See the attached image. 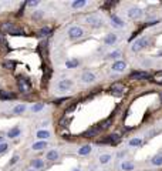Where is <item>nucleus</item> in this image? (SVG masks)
<instances>
[{
    "label": "nucleus",
    "mask_w": 162,
    "mask_h": 171,
    "mask_svg": "<svg viewBox=\"0 0 162 171\" xmlns=\"http://www.w3.org/2000/svg\"><path fill=\"white\" fill-rule=\"evenodd\" d=\"M84 36V30L78 26H71L68 29V37L73 39V40H77V39H81Z\"/></svg>",
    "instance_id": "f03ea898"
},
{
    "label": "nucleus",
    "mask_w": 162,
    "mask_h": 171,
    "mask_svg": "<svg viewBox=\"0 0 162 171\" xmlns=\"http://www.w3.org/2000/svg\"><path fill=\"white\" fill-rule=\"evenodd\" d=\"M14 66H16V64H14V61H6V63H4V67H6V69H10V70H13V69H14Z\"/></svg>",
    "instance_id": "7c9ffc66"
},
{
    "label": "nucleus",
    "mask_w": 162,
    "mask_h": 171,
    "mask_svg": "<svg viewBox=\"0 0 162 171\" xmlns=\"http://www.w3.org/2000/svg\"><path fill=\"white\" fill-rule=\"evenodd\" d=\"M157 23H158V20H154V21H149V23H148V26H154V24H157Z\"/></svg>",
    "instance_id": "ea45409f"
},
{
    "label": "nucleus",
    "mask_w": 162,
    "mask_h": 171,
    "mask_svg": "<svg viewBox=\"0 0 162 171\" xmlns=\"http://www.w3.org/2000/svg\"><path fill=\"white\" fill-rule=\"evenodd\" d=\"M36 137L40 138L41 141H46L47 138H50V133L47 131V130H40V131H37V134H36Z\"/></svg>",
    "instance_id": "ddd939ff"
},
{
    "label": "nucleus",
    "mask_w": 162,
    "mask_h": 171,
    "mask_svg": "<svg viewBox=\"0 0 162 171\" xmlns=\"http://www.w3.org/2000/svg\"><path fill=\"white\" fill-rule=\"evenodd\" d=\"M38 2H29V6H31V7H34V6H37Z\"/></svg>",
    "instance_id": "58836bf2"
},
{
    "label": "nucleus",
    "mask_w": 162,
    "mask_h": 171,
    "mask_svg": "<svg viewBox=\"0 0 162 171\" xmlns=\"http://www.w3.org/2000/svg\"><path fill=\"white\" fill-rule=\"evenodd\" d=\"M120 141V136L118 134H111V136H108V138L103 140L101 143H111V144H115V143Z\"/></svg>",
    "instance_id": "4468645a"
},
{
    "label": "nucleus",
    "mask_w": 162,
    "mask_h": 171,
    "mask_svg": "<svg viewBox=\"0 0 162 171\" xmlns=\"http://www.w3.org/2000/svg\"><path fill=\"white\" fill-rule=\"evenodd\" d=\"M68 100V97H63V99H58V100H56V104H61L63 101H67Z\"/></svg>",
    "instance_id": "4c0bfd02"
},
{
    "label": "nucleus",
    "mask_w": 162,
    "mask_h": 171,
    "mask_svg": "<svg viewBox=\"0 0 162 171\" xmlns=\"http://www.w3.org/2000/svg\"><path fill=\"white\" fill-rule=\"evenodd\" d=\"M24 110H26V106L24 104H17L16 107L13 109V113H14V114H21Z\"/></svg>",
    "instance_id": "a878e982"
},
{
    "label": "nucleus",
    "mask_w": 162,
    "mask_h": 171,
    "mask_svg": "<svg viewBox=\"0 0 162 171\" xmlns=\"http://www.w3.org/2000/svg\"><path fill=\"white\" fill-rule=\"evenodd\" d=\"M134 168H135V165L131 161H124V163L121 164V170L122 171H132Z\"/></svg>",
    "instance_id": "dca6fc26"
},
{
    "label": "nucleus",
    "mask_w": 162,
    "mask_h": 171,
    "mask_svg": "<svg viewBox=\"0 0 162 171\" xmlns=\"http://www.w3.org/2000/svg\"><path fill=\"white\" fill-rule=\"evenodd\" d=\"M120 56H121V51L115 50V51H112V53H110V54L107 56V58H118Z\"/></svg>",
    "instance_id": "c85d7f7f"
},
{
    "label": "nucleus",
    "mask_w": 162,
    "mask_h": 171,
    "mask_svg": "<svg viewBox=\"0 0 162 171\" xmlns=\"http://www.w3.org/2000/svg\"><path fill=\"white\" fill-rule=\"evenodd\" d=\"M3 29H4V30H7L9 34H14V36H21V34H24V33H23V30L14 29L12 24H4V26H3Z\"/></svg>",
    "instance_id": "9d476101"
},
{
    "label": "nucleus",
    "mask_w": 162,
    "mask_h": 171,
    "mask_svg": "<svg viewBox=\"0 0 162 171\" xmlns=\"http://www.w3.org/2000/svg\"><path fill=\"white\" fill-rule=\"evenodd\" d=\"M68 123H70V120H67L66 117H64V118L61 120V123H60V124H61L63 127H67V124H68Z\"/></svg>",
    "instance_id": "e433bc0d"
},
{
    "label": "nucleus",
    "mask_w": 162,
    "mask_h": 171,
    "mask_svg": "<svg viewBox=\"0 0 162 171\" xmlns=\"http://www.w3.org/2000/svg\"><path fill=\"white\" fill-rule=\"evenodd\" d=\"M81 80H83V83H85V84L94 83V81H95V74L91 73V71H85V73L81 76Z\"/></svg>",
    "instance_id": "6e6552de"
},
{
    "label": "nucleus",
    "mask_w": 162,
    "mask_h": 171,
    "mask_svg": "<svg viewBox=\"0 0 162 171\" xmlns=\"http://www.w3.org/2000/svg\"><path fill=\"white\" fill-rule=\"evenodd\" d=\"M91 150H92L91 146H88V144H87V146H83L81 148H80L78 154L80 155H87V154H90V153H91Z\"/></svg>",
    "instance_id": "412c9836"
},
{
    "label": "nucleus",
    "mask_w": 162,
    "mask_h": 171,
    "mask_svg": "<svg viewBox=\"0 0 162 171\" xmlns=\"http://www.w3.org/2000/svg\"><path fill=\"white\" fill-rule=\"evenodd\" d=\"M19 88H20L21 93H29L30 91V81L27 79H23V77H19Z\"/></svg>",
    "instance_id": "39448f33"
},
{
    "label": "nucleus",
    "mask_w": 162,
    "mask_h": 171,
    "mask_svg": "<svg viewBox=\"0 0 162 171\" xmlns=\"http://www.w3.org/2000/svg\"><path fill=\"white\" fill-rule=\"evenodd\" d=\"M85 4H87L85 0H75V2L71 3V6H73V9H81V7H84Z\"/></svg>",
    "instance_id": "4be33fe9"
},
{
    "label": "nucleus",
    "mask_w": 162,
    "mask_h": 171,
    "mask_svg": "<svg viewBox=\"0 0 162 171\" xmlns=\"http://www.w3.org/2000/svg\"><path fill=\"white\" fill-rule=\"evenodd\" d=\"M111 94L115 97H121L124 94V87L121 86V84H115V86H112L111 87Z\"/></svg>",
    "instance_id": "9b49d317"
},
{
    "label": "nucleus",
    "mask_w": 162,
    "mask_h": 171,
    "mask_svg": "<svg viewBox=\"0 0 162 171\" xmlns=\"http://www.w3.org/2000/svg\"><path fill=\"white\" fill-rule=\"evenodd\" d=\"M161 101H162V94H161Z\"/></svg>",
    "instance_id": "c03bdc74"
},
{
    "label": "nucleus",
    "mask_w": 162,
    "mask_h": 171,
    "mask_svg": "<svg viewBox=\"0 0 162 171\" xmlns=\"http://www.w3.org/2000/svg\"><path fill=\"white\" fill-rule=\"evenodd\" d=\"M111 24L114 26V27L121 29V27H124V26H125V23L122 21V19H120L118 16H111Z\"/></svg>",
    "instance_id": "f8f14e48"
},
{
    "label": "nucleus",
    "mask_w": 162,
    "mask_h": 171,
    "mask_svg": "<svg viewBox=\"0 0 162 171\" xmlns=\"http://www.w3.org/2000/svg\"><path fill=\"white\" fill-rule=\"evenodd\" d=\"M43 109H44V104H43V103H37V104H34L33 107H31V111H33V113H38V111Z\"/></svg>",
    "instance_id": "cd10ccee"
},
{
    "label": "nucleus",
    "mask_w": 162,
    "mask_h": 171,
    "mask_svg": "<svg viewBox=\"0 0 162 171\" xmlns=\"http://www.w3.org/2000/svg\"><path fill=\"white\" fill-rule=\"evenodd\" d=\"M142 144V140L141 138H132V140H129V146L131 147H138Z\"/></svg>",
    "instance_id": "bb28decb"
},
{
    "label": "nucleus",
    "mask_w": 162,
    "mask_h": 171,
    "mask_svg": "<svg viewBox=\"0 0 162 171\" xmlns=\"http://www.w3.org/2000/svg\"><path fill=\"white\" fill-rule=\"evenodd\" d=\"M51 32L50 27H43L41 30H40V36H49V33Z\"/></svg>",
    "instance_id": "c756f323"
},
{
    "label": "nucleus",
    "mask_w": 162,
    "mask_h": 171,
    "mask_svg": "<svg viewBox=\"0 0 162 171\" xmlns=\"http://www.w3.org/2000/svg\"><path fill=\"white\" fill-rule=\"evenodd\" d=\"M131 79L132 80H146V79H149V73H146V71H134V73H131Z\"/></svg>",
    "instance_id": "0eeeda50"
},
{
    "label": "nucleus",
    "mask_w": 162,
    "mask_h": 171,
    "mask_svg": "<svg viewBox=\"0 0 162 171\" xmlns=\"http://www.w3.org/2000/svg\"><path fill=\"white\" fill-rule=\"evenodd\" d=\"M9 148V146L6 144V143H3V144H0V154H3V153H6Z\"/></svg>",
    "instance_id": "2f4dec72"
},
{
    "label": "nucleus",
    "mask_w": 162,
    "mask_h": 171,
    "mask_svg": "<svg viewBox=\"0 0 162 171\" xmlns=\"http://www.w3.org/2000/svg\"><path fill=\"white\" fill-rule=\"evenodd\" d=\"M111 161V154H103L100 155V164H108Z\"/></svg>",
    "instance_id": "393cba45"
},
{
    "label": "nucleus",
    "mask_w": 162,
    "mask_h": 171,
    "mask_svg": "<svg viewBox=\"0 0 162 171\" xmlns=\"http://www.w3.org/2000/svg\"><path fill=\"white\" fill-rule=\"evenodd\" d=\"M46 147H47V141H37L31 146V148H33L34 151H40V150H43V148H46Z\"/></svg>",
    "instance_id": "2eb2a0df"
},
{
    "label": "nucleus",
    "mask_w": 162,
    "mask_h": 171,
    "mask_svg": "<svg viewBox=\"0 0 162 171\" xmlns=\"http://www.w3.org/2000/svg\"><path fill=\"white\" fill-rule=\"evenodd\" d=\"M159 84H162V80H161V81H159Z\"/></svg>",
    "instance_id": "37998d69"
},
{
    "label": "nucleus",
    "mask_w": 162,
    "mask_h": 171,
    "mask_svg": "<svg viewBox=\"0 0 162 171\" xmlns=\"http://www.w3.org/2000/svg\"><path fill=\"white\" fill-rule=\"evenodd\" d=\"M148 43H149V39L148 37L138 39V40H135V42L131 44V50L132 51H139V50H142V49H145V47L148 46Z\"/></svg>",
    "instance_id": "f257e3e1"
},
{
    "label": "nucleus",
    "mask_w": 162,
    "mask_h": 171,
    "mask_svg": "<svg viewBox=\"0 0 162 171\" xmlns=\"http://www.w3.org/2000/svg\"><path fill=\"white\" fill-rule=\"evenodd\" d=\"M77 66H78V60H77V58L67 60V61H66V67H67V69H75Z\"/></svg>",
    "instance_id": "5701e85b"
},
{
    "label": "nucleus",
    "mask_w": 162,
    "mask_h": 171,
    "mask_svg": "<svg viewBox=\"0 0 162 171\" xmlns=\"http://www.w3.org/2000/svg\"><path fill=\"white\" fill-rule=\"evenodd\" d=\"M73 171H80V170H73Z\"/></svg>",
    "instance_id": "a18cd8bd"
},
{
    "label": "nucleus",
    "mask_w": 162,
    "mask_h": 171,
    "mask_svg": "<svg viewBox=\"0 0 162 171\" xmlns=\"http://www.w3.org/2000/svg\"><path fill=\"white\" fill-rule=\"evenodd\" d=\"M0 99H14V94H9V93H2Z\"/></svg>",
    "instance_id": "473e14b6"
},
{
    "label": "nucleus",
    "mask_w": 162,
    "mask_h": 171,
    "mask_svg": "<svg viewBox=\"0 0 162 171\" xmlns=\"http://www.w3.org/2000/svg\"><path fill=\"white\" fill-rule=\"evenodd\" d=\"M27 171H34V170H27Z\"/></svg>",
    "instance_id": "49530a36"
},
{
    "label": "nucleus",
    "mask_w": 162,
    "mask_h": 171,
    "mask_svg": "<svg viewBox=\"0 0 162 171\" xmlns=\"http://www.w3.org/2000/svg\"><path fill=\"white\" fill-rule=\"evenodd\" d=\"M20 128H19V127H14V128H12L10 130V131H9L7 133V136L10 138H16V137H19V136H20Z\"/></svg>",
    "instance_id": "aec40b11"
},
{
    "label": "nucleus",
    "mask_w": 162,
    "mask_h": 171,
    "mask_svg": "<svg viewBox=\"0 0 162 171\" xmlns=\"http://www.w3.org/2000/svg\"><path fill=\"white\" fill-rule=\"evenodd\" d=\"M85 21H87L91 27H95V29H98V27L103 26V19H100V17L95 16V14H90V16H87L85 17Z\"/></svg>",
    "instance_id": "7ed1b4c3"
},
{
    "label": "nucleus",
    "mask_w": 162,
    "mask_h": 171,
    "mask_svg": "<svg viewBox=\"0 0 162 171\" xmlns=\"http://www.w3.org/2000/svg\"><path fill=\"white\" fill-rule=\"evenodd\" d=\"M31 167L36 168V170H38V168H43L44 167V160L41 158H36L31 161Z\"/></svg>",
    "instance_id": "6ab92c4d"
},
{
    "label": "nucleus",
    "mask_w": 162,
    "mask_h": 171,
    "mask_svg": "<svg viewBox=\"0 0 162 171\" xmlns=\"http://www.w3.org/2000/svg\"><path fill=\"white\" fill-rule=\"evenodd\" d=\"M57 158H58V151L57 150H50L46 155V160H49V161H54V160H57Z\"/></svg>",
    "instance_id": "a211bd4d"
},
{
    "label": "nucleus",
    "mask_w": 162,
    "mask_h": 171,
    "mask_svg": "<svg viewBox=\"0 0 162 171\" xmlns=\"http://www.w3.org/2000/svg\"><path fill=\"white\" fill-rule=\"evenodd\" d=\"M105 44H107V46H112V44H114V43L117 42V34H107V37H105Z\"/></svg>",
    "instance_id": "f3484780"
},
{
    "label": "nucleus",
    "mask_w": 162,
    "mask_h": 171,
    "mask_svg": "<svg viewBox=\"0 0 162 171\" xmlns=\"http://www.w3.org/2000/svg\"><path fill=\"white\" fill-rule=\"evenodd\" d=\"M151 163H152V165H157V167H159V165H162V154H159V155H155L154 158L151 160Z\"/></svg>",
    "instance_id": "b1692460"
},
{
    "label": "nucleus",
    "mask_w": 162,
    "mask_h": 171,
    "mask_svg": "<svg viewBox=\"0 0 162 171\" xmlns=\"http://www.w3.org/2000/svg\"><path fill=\"white\" fill-rule=\"evenodd\" d=\"M97 133H98V128H92V130H88L87 133H85V136H88V137H90V136H95Z\"/></svg>",
    "instance_id": "f704fd0d"
},
{
    "label": "nucleus",
    "mask_w": 162,
    "mask_h": 171,
    "mask_svg": "<svg viewBox=\"0 0 162 171\" xmlns=\"http://www.w3.org/2000/svg\"><path fill=\"white\" fill-rule=\"evenodd\" d=\"M158 56H159V57H161V56H162V51H159V53H158Z\"/></svg>",
    "instance_id": "79ce46f5"
},
{
    "label": "nucleus",
    "mask_w": 162,
    "mask_h": 171,
    "mask_svg": "<svg viewBox=\"0 0 162 171\" xmlns=\"http://www.w3.org/2000/svg\"><path fill=\"white\" fill-rule=\"evenodd\" d=\"M110 124H111V120H107V121H104V123L101 124L100 130H105V128H108V127H110Z\"/></svg>",
    "instance_id": "72a5a7b5"
},
{
    "label": "nucleus",
    "mask_w": 162,
    "mask_h": 171,
    "mask_svg": "<svg viewBox=\"0 0 162 171\" xmlns=\"http://www.w3.org/2000/svg\"><path fill=\"white\" fill-rule=\"evenodd\" d=\"M73 87V80H68V79H64V80H60L57 83V88L61 90V91H67Z\"/></svg>",
    "instance_id": "20e7f679"
},
{
    "label": "nucleus",
    "mask_w": 162,
    "mask_h": 171,
    "mask_svg": "<svg viewBox=\"0 0 162 171\" xmlns=\"http://www.w3.org/2000/svg\"><path fill=\"white\" fill-rule=\"evenodd\" d=\"M0 144H3V137H0Z\"/></svg>",
    "instance_id": "a19ab883"
},
{
    "label": "nucleus",
    "mask_w": 162,
    "mask_h": 171,
    "mask_svg": "<svg viewBox=\"0 0 162 171\" xmlns=\"http://www.w3.org/2000/svg\"><path fill=\"white\" fill-rule=\"evenodd\" d=\"M17 161H19V155H14V157H13V158L10 160V165H14V164L17 163Z\"/></svg>",
    "instance_id": "c9c22d12"
},
{
    "label": "nucleus",
    "mask_w": 162,
    "mask_h": 171,
    "mask_svg": "<svg viewBox=\"0 0 162 171\" xmlns=\"http://www.w3.org/2000/svg\"><path fill=\"white\" fill-rule=\"evenodd\" d=\"M142 16V10L138 7H131L128 10V17L129 19H132V20H135V19H139V17Z\"/></svg>",
    "instance_id": "1a4fd4ad"
},
{
    "label": "nucleus",
    "mask_w": 162,
    "mask_h": 171,
    "mask_svg": "<svg viewBox=\"0 0 162 171\" xmlns=\"http://www.w3.org/2000/svg\"><path fill=\"white\" fill-rule=\"evenodd\" d=\"M112 71H115V73H122V71L127 69V63L122 61V60H118V61H115L114 64H112Z\"/></svg>",
    "instance_id": "423d86ee"
}]
</instances>
